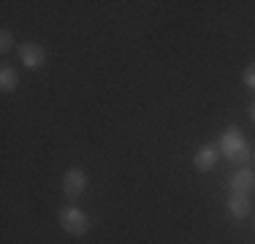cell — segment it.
Returning <instances> with one entry per match:
<instances>
[{
  "instance_id": "277c9868",
  "label": "cell",
  "mask_w": 255,
  "mask_h": 244,
  "mask_svg": "<svg viewBox=\"0 0 255 244\" xmlns=\"http://www.w3.org/2000/svg\"><path fill=\"white\" fill-rule=\"evenodd\" d=\"M16 52H19V60H22L25 68L38 71V68H44V65H46V49L41 44H35V41H25V44H19V46H16Z\"/></svg>"
},
{
  "instance_id": "52a82bcc",
  "label": "cell",
  "mask_w": 255,
  "mask_h": 244,
  "mask_svg": "<svg viewBox=\"0 0 255 244\" xmlns=\"http://www.w3.org/2000/svg\"><path fill=\"white\" fill-rule=\"evenodd\" d=\"M226 209L234 220H247L253 212V201H250V195H245V193H231L228 201H226Z\"/></svg>"
},
{
  "instance_id": "3957f363",
  "label": "cell",
  "mask_w": 255,
  "mask_h": 244,
  "mask_svg": "<svg viewBox=\"0 0 255 244\" xmlns=\"http://www.w3.org/2000/svg\"><path fill=\"white\" fill-rule=\"evenodd\" d=\"M84 190H87V174H84L82 168H68L63 174V195L68 201H76V198H82Z\"/></svg>"
},
{
  "instance_id": "8fae6325",
  "label": "cell",
  "mask_w": 255,
  "mask_h": 244,
  "mask_svg": "<svg viewBox=\"0 0 255 244\" xmlns=\"http://www.w3.org/2000/svg\"><path fill=\"white\" fill-rule=\"evenodd\" d=\"M247 114H250V120L255 122V101L250 103V106H247Z\"/></svg>"
},
{
  "instance_id": "9c48e42d",
  "label": "cell",
  "mask_w": 255,
  "mask_h": 244,
  "mask_svg": "<svg viewBox=\"0 0 255 244\" xmlns=\"http://www.w3.org/2000/svg\"><path fill=\"white\" fill-rule=\"evenodd\" d=\"M242 82H245L247 90H253V93H255V63L245 65V71H242Z\"/></svg>"
},
{
  "instance_id": "7c38bea8",
  "label": "cell",
  "mask_w": 255,
  "mask_h": 244,
  "mask_svg": "<svg viewBox=\"0 0 255 244\" xmlns=\"http://www.w3.org/2000/svg\"><path fill=\"white\" fill-rule=\"evenodd\" d=\"M253 157H255V155H253Z\"/></svg>"
},
{
  "instance_id": "8992f818",
  "label": "cell",
  "mask_w": 255,
  "mask_h": 244,
  "mask_svg": "<svg viewBox=\"0 0 255 244\" xmlns=\"http://www.w3.org/2000/svg\"><path fill=\"white\" fill-rule=\"evenodd\" d=\"M228 187L231 193H245V195H253L255 193V171L253 168H239L234 171V176L228 179Z\"/></svg>"
},
{
  "instance_id": "7a4b0ae2",
  "label": "cell",
  "mask_w": 255,
  "mask_h": 244,
  "mask_svg": "<svg viewBox=\"0 0 255 244\" xmlns=\"http://www.w3.org/2000/svg\"><path fill=\"white\" fill-rule=\"evenodd\" d=\"M57 223H60V228L65 231V234H71V236H84L90 231V215L84 209H79V206L74 204H68V206H60V212H57Z\"/></svg>"
},
{
  "instance_id": "30bf717a",
  "label": "cell",
  "mask_w": 255,
  "mask_h": 244,
  "mask_svg": "<svg viewBox=\"0 0 255 244\" xmlns=\"http://www.w3.org/2000/svg\"><path fill=\"white\" fill-rule=\"evenodd\" d=\"M11 49H14V35H11V30H0V52L3 54H8Z\"/></svg>"
},
{
  "instance_id": "ba28073f",
  "label": "cell",
  "mask_w": 255,
  "mask_h": 244,
  "mask_svg": "<svg viewBox=\"0 0 255 244\" xmlns=\"http://www.w3.org/2000/svg\"><path fill=\"white\" fill-rule=\"evenodd\" d=\"M16 87H19V71H16L14 65L3 63L0 65V90H3V93H14Z\"/></svg>"
},
{
  "instance_id": "6da1fadb",
  "label": "cell",
  "mask_w": 255,
  "mask_h": 244,
  "mask_svg": "<svg viewBox=\"0 0 255 244\" xmlns=\"http://www.w3.org/2000/svg\"><path fill=\"white\" fill-rule=\"evenodd\" d=\"M217 146H220V155L226 157L231 166L245 168L247 163H250V157H253L250 146H247L245 136H242V130H239L236 125H228L226 130H223V136H220V141H217Z\"/></svg>"
},
{
  "instance_id": "5b68a950",
  "label": "cell",
  "mask_w": 255,
  "mask_h": 244,
  "mask_svg": "<svg viewBox=\"0 0 255 244\" xmlns=\"http://www.w3.org/2000/svg\"><path fill=\"white\" fill-rule=\"evenodd\" d=\"M217 160H220V146H217V144H204L201 149L193 155V168L204 174V171H212V168H215Z\"/></svg>"
}]
</instances>
